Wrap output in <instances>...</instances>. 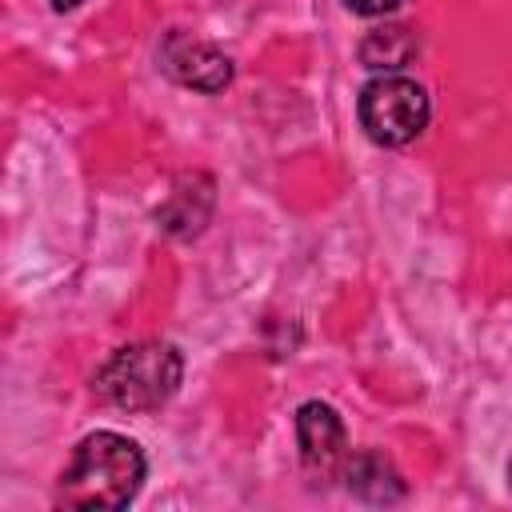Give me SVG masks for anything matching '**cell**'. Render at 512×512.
<instances>
[{
    "instance_id": "cell-1",
    "label": "cell",
    "mask_w": 512,
    "mask_h": 512,
    "mask_svg": "<svg viewBox=\"0 0 512 512\" xmlns=\"http://www.w3.org/2000/svg\"><path fill=\"white\" fill-rule=\"evenodd\" d=\"M144 452L136 440L124 432L100 428L88 432L76 448L72 460L64 464L56 480V504L60 508H80V512H116L128 508L144 484Z\"/></svg>"
},
{
    "instance_id": "cell-2",
    "label": "cell",
    "mask_w": 512,
    "mask_h": 512,
    "mask_svg": "<svg viewBox=\"0 0 512 512\" xmlns=\"http://www.w3.org/2000/svg\"><path fill=\"white\" fill-rule=\"evenodd\" d=\"M184 380V356L168 340H136L116 348L92 376L100 404L120 412H156L164 408Z\"/></svg>"
},
{
    "instance_id": "cell-3",
    "label": "cell",
    "mask_w": 512,
    "mask_h": 512,
    "mask_svg": "<svg viewBox=\"0 0 512 512\" xmlns=\"http://www.w3.org/2000/svg\"><path fill=\"white\" fill-rule=\"evenodd\" d=\"M356 116L360 128L372 144L380 148H404L412 144L432 116V100L424 92V84H416L412 76L400 72H380L360 88L356 100Z\"/></svg>"
},
{
    "instance_id": "cell-4",
    "label": "cell",
    "mask_w": 512,
    "mask_h": 512,
    "mask_svg": "<svg viewBox=\"0 0 512 512\" xmlns=\"http://www.w3.org/2000/svg\"><path fill=\"white\" fill-rule=\"evenodd\" d=\"M296 448H300V464L312 476V484L324 488V484L340 480V472L352 456L340 412L324 400H304L296 408Z\"/></svg>"
},
{
    "instance_id": "cell-5",
    "label": "cell",
    "mask_w": 512,
    "mask_h": 512,
    "mask_svg": "<svg viewBox=\"0 0 512 512\" xmlns=\"http://www.w3.org/2000/svg\"><path fill=\"white\" fill-rule=\"evenodd\" d=\"M156 60H160L164 76H172L180 88H192V92H204V96L224 92L232 84V76H236L232 60L220 48H212V44H204V40L180 32V28L160 40Z\"/></svg>"
},
{
    "instance_id": "cell-6",
    "label": "cell",
    "mask_w": 512,
    "mask_h": 512,
    "mask_svg": "<svg viewBox=\"0 0 512 512\" xmlns=\"http://www.w3.org/2000/svg\"><path fill=\"white\" fill-rule=\"evenodd\" d=\"M212 208H216V180L204 172H184L172 180L168 200L156 208V224L172 240H192L208 228Z\"/></svg>"
},
{
    "instance_id": "cell-7",
    "label": "cell",
    "mask_w": 512,
    "mask_h": 512,
    "mask_svg": "<svg viewBox=\"0 0 512 512\" xmlns=\"http://www.w3.org/2000/svg\"><path fill=\"white\" fill-rule=\"evenodd\" d=\"M340 480L348 484V492L364 504H396L404 500V476L396 472V464L376 452V448H360L348 456Z\"/></svg>"
},
{
    "instance_id": "cell-8",
    "label": "cell",
    "mask_w": 512,
    "mask_h": 512,
    "mask_svg": "<svg viewBox=\"0 0 512 512\" xmlns=\"http://www.w3.org/2000/svg\"><path fill=\"white\" fill-rule=\"evenodd\" d=\"M420 52V36L404 24H384V28H372L364 40H360V60L364 68H376V72H396L404 68L412 56Z\"/></svg>"
},
{
    "instance_id": "cell-9",
    "label": "cell",
    "mask_w": 512,
    "mask_h": 512,
    "mask_svg": "<svg viewBox=\"0 0 512 512\" xmlns=\"http://www.w3.org/2000/svg\"><path fill=\"white\" fill-rule=\"evenodd\" d=\"M356 16H388V12H396L404 0H344Z\"/></svg>"
},
{
    "instance_id": "cell-10",
    "label": "cell",
    "mask_w": 512,
    "mask_h": 512,
    "mask_svg": "<svg viewBox=\"0 0 512 512\" xmlns=\"http://www.w3.org/2000/svg\"><path fill=\"white\" fill-rule=\"evenodd\" d=\"M84 0H52V12H72V8H80Z\"/></svg>"
},
{
    "instance_id": "cell-11",
    "label": "cell",
    "mask_w": 512,
    "mask_h": 512,
    "mask_svg": "<svg viewBox=\"0 0 512 512\" xmlns=\"http://www.w3.org/2000/svg\"><path fill=\"white\" fill-rule=\"evenodd\" d=\"M508 484H512V460H508Z\"/></svg>"
}]
</instances>
